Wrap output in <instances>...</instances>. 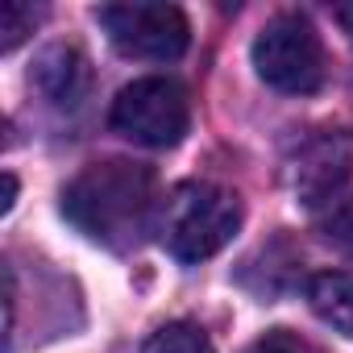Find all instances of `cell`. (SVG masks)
<instances>
[{
	"label": "cell",
	"mask_w": 353,
	"mask_h": 353,
	"mask_svg": "<svg viewBox=\"0 0 353 353\" xmlns=\"http://www.w3.org/2000/svg\"><path fill=\"white\" fill-rule=\"evenodd\" d=\"M67 221L108 250H129L154 216V170L129 158L83 166L63 192Z\"/></svg>",
	"instance_id": "6da1fadb"
},
{
	"label": "cell",
	"mask_w": 353,
	"mask_h": 353,
	"mask_svg": "<svg viewBox=\"0 0 353 353\" xmlns=\"http://www.w3.org/2000/svg\"><path fill=\"white\" fill-rule=\"evenodd\" d=\"M241 229V200L216 183H179L158 208L162 245L179 262H204L221 254Z\"/></svg>",
	"instance_id": "7a4b0ae2"
},
{
	"label": "cell",
	"mask_w": 353,
	"mask_h": 353,
	"mask_svg": "<svg viewBox=\"0 0 353 353\" xmlns=\"http://www.w3.org/2000/svg\"><path fill=\"white\" fill-rule=\"evenodd\" d=\"M254 71L266 88L287 96H312L324 83V42L303 13L270 17L254 38Z\"/></svg>",
	"instance_id": "3957f363"
},
{
	"label": "cell",
	"mask_w": 353,
	"mask_h": 353,
	"mask_svg": "<svg viewBox=\"0 0 353 353\" xmlns=\"http://www.w3.org/2000/svg\"><path fill=\"white\" fill-rule=\"evenodd\" d=\"M112 129L137 145L150 150H170L179 145L188 125H192V104L179 79H166V75H145L133 79L117 92L112 100Z\"/></svg>",
	"instance_id": "277c9868"
},
{
	"label": "cell",
	"mask_w": 353,
	"mask_h": 353,
	"mask_svg": "<svg viewBox=\"0 0 353 353\" xmlns=\"http://www.w3.org/2000/svg\"><path fill=\"white\" fill-rule=\"evenodd\" d=\"M100 30L125 59H145V63H174L188 42V17L174 5H150V0H129V5H104L96 9Z\"/></svg>",
	"instance_id": "5b68a950"
},
{
	"label": "cell",
	"mask_w": 353,
	"mask_h": 353,
	"mask_svg": "<svg viewBox=\"0 0 353 353\" xmlns=\"http://www.w3.org/2000/svg\"><path fill=\"white\" fill-rule=\"evenodd\" d=\"M353 174V133L349 129H320L307 137L291 166V188L303 208H328L341 200Z\"/></svg>",
	"instance_id": "8992f818"
},
{
	"label": "cell",
	"mask_w": 353,
	"mask_h": 353,
	"mask_svg": "<svg viewBox=\"0 0 353 353\" xmlns=\"http://www.w3.org/2000/svg\"><path fill=\"white\" fill-rule=\"evenodd\" d=\"M34 79H38V88H42L54 104H79L83 83H88V63H83V54L71 50V46H50V50L38 59Z\"/></svg>",
	"instance_id": "52a82bcc"
},
{
	"label": "cell",
	"mask_w": 353,
	"mask_h": 353,
	"mask_svg": "<svg viewBox=\"0 0 353 353\" xmlns=\"http://www.w3.org/2000/svg\"><path fill=\"white\" fill-rule=\"evenodd\" d=\"M307 303L328 328H336L341 336H353V274L349 270H320V274H312Z\"/></svg>",
	"instance_id": "ba28073f"
},
{
	"label": "cell",
	"mask_w": 353,
	"mask_h": 353,
	"mask_svg": "<svg viewBox=\"0 0 353 353\" xmlns=\"http://www.w3.org/2000/svg\"><path fill=\"white\" fill-rule=\"evenodd\" d=\"M141 353H216L208 332L192 320H170L162 328H154L141 345Z\"/></svg>",
	"instance_id": "9c48e42d"
},
{
	"label": "cell",
	"mask_w": 353,
	"mask_h": 353,
	"mask_svg": "<svg viewBox=\"0 0 353 353\" xmlns=\"http://www.w3.org/2000/svg\"><path fill=\"white\" fill-rule=\"evenodd\" d=\"M38 21H42V9L26 5V0H5V5H0V50L13 54L34 34Z\"/></svg>",
	"instance_id": "30bf717a"
},
{
	"label": "cell",
	"mask_w": 353,
	"mask_h": 353,
	"mask_svg": "<svg viewBox=\"0 0 353 353\" xmlns=\"http://www.w3.org/2000/svg\"><path fill=\"white\" fill-rule=\"evenodd\" d=\"M320 229H324V237L332 245H341L345 254H353V196H341L336 204H328Z\"/></svg>",
	"instance_id": "8fae6325"
},
{
	"label": "cell",
	"mask_w": 353,
	"mask_h": 353,
	"mask_svg": "<svg viewBox=\"0 0 353 353\" xmlns=\"http://www.w3.org/2000/svg\"><path fill=\"white\" fill-rule=\"evenodd\" d=\"M254 353H316L307 341H299V336H291L287 328H274V332H266L258 345H254Z\"/></svg>",
	"instance_id": "7c38bea8"
},
{
	"label": "cell",
	"mask_w": 353,
	"mask_h": 353,
	"mask_svg": "<svg viewBox=\"0 0 353 353\" xmlns=\"http://www.w3.org/2000/svg\"><path fill=\"white\" fill-rule=\"evenodd\" d=\"M332 17H336V26L353 38V0H349V5H336V9H332Z\"/></svg>",
	"instance_id": "4fadbf2b"
},
{
	"label": "cell",
	"mask_w": 353,
	"mask_h": 353,
	"mask_svg": "<svg viewBox=\"0 0 353 353\" xmlns=\"http://www.w3.org/2000/svg\"><path fill=\"white\" fill-rule=\"evenodd\" d=\"M13 200H17V179H13V174H5V212L13 208Z\"/></svg>",
	"instance_id": "5bb4252c"
}]
</instances>
